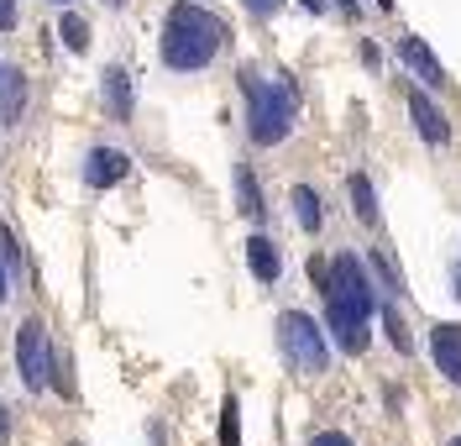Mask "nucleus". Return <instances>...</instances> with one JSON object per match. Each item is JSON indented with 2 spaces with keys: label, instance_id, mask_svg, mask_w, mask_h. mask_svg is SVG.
<instances>
[{
  "label": "nucleus",
  "instance_id": "c85d7f7f",
  "mask_svg": "<svg viewBox=\"0 0 461 446\" xmlns=\"http://www.w3.org/2000/svg\"><path fill=\"white\" fill-rule=\"evenodd\" d=\"M105 5H126V0H105Z\"/></svg>",
  "mask_w": 461,
  "mask_h": 446
},
{
  "label": "nucleus",
  "instance_id": "6e6552de",
  "mask_svg": "<svg viewBox=\"0 0 461 446\" xmlns=\"http://www.w3.org/2000/svg\"><path fill=\"white\" fill-rule=\"evenodd\" d=\"M430 347H435V362H440V373L451 378V384H461V326H435L430 331Z\"/></svg>",
  "mask_w": 461,
  "mask_h": 446
},
{
  "label": "nucleus",
  "instance_id": "f03ea898",
  "mask_svg": "<svg viewBox=\"0 0 461 446\" xmlns=\"http://www.w3.org/2000/svg\"><path fill=\"white\" fill-rule=\"evenodd\" d=\"M226 48V22L210 16L204 5H189L178 0L163 22V63L178 68V74H194V68H210L215 53Z\"/></svg>",
  "mask_w": 461,
  "mask_h": 446
},
{
  "label": "nucleus",
  "instance_id": "1a4fd4ad",
  "mask_svg": "<svg viewBox=\"0 0 461 446\" xmlns=\"http://www.w3.org/2000/svg\"><path fill=\"white\" fill-rule=\"evenodd\" d=\"M399 59L409 63V68H414V74H420V79H425L430 89L446 85V68L435 63V53L425 48V42H420V37H403V42H399Z\"/></svg>",
  "mask_w": 461,
  "mask_h": 446
},
{
  "label": "nucleus",
  "instance_id": "c756f323",
  "mask_svg": "<svg viewBox=\"0 0 461 446\" xmlns=\"http://www.w3.org/2000/svg\"><path fill=\"white\" fill-rule=\"evenodd\" d=\"M58 5H68V0H58Z\"/></svg>",
  "mask_w": 461,
  "mask_h": 446
},
{
  "label": "nucleus",
  "instance_id": "aec40b11",
  "mask_svg": "<svg viewBox=\"0 0 461 446\" xmlns=\"http://www.w3.org/2000/svg\"><path fill=\"white\" fill-rule=\"evenodd\" d=\"M241 5H247V11H252V16H273V11H278V5H284V0H241Z\"/></svg>",
  "mask_w": 461,
  "mask_h": 446
},
{
  "label": "nucleus",
  "instance_id": "7ed1b4c3",
  "mask_svg": "<svg viewBox=\"0 0 461 446\" xmlns=\"http://www.w3.org/2000/svg\"><path fill=\"white\" fill-rule=\"evenodd\" d=\"M241 95H247V132L258 148H278L294 132V111L299 95L288 79H262L258 68H241Z\"/></svg>",
  "mask_w": 461,
  "mask_h": 446
},
{
  "label": "nucleus",
  "instance_id": "b1692460",
  "mask_svg": "<svg viewBox=\"0 0 461 446\" xmlns=\"http://www.w3.org/2000/svg\"><path fill=\"white\" fill-rule=\"evenodd\" d=\"M0 27H16V0H0Z\"/></svg>",
  "mask_w": 461,
  "mask_h": 446
},
{
  "label": "nucleus",
  "instance_id": "20e7f679",
  "mask_svg": "<svg viewBox=\"0 0 461 446\" xmlns=\"http://www.w3.org/2000/svg\"><path fill=\"white\" fill-rule=\"evenodd\" d=\"M278 347H284V357L299 368V373H325V368H330L325 331H320L310 315H299V310L278 315Z\"/></svg>",
  "mask_w": 461,
  "mask_h": 446
},
{
  "label": "nucleus",
  "instance_id": "4be33fe9",
  "mask_svg": "<svg viewBox=\"0 0 461 446\" xmlns=\"http://www.w3.org/2000/svg\"><path fill=\"white\" fill-rule=\"evenodd\" d=\"M310 446H351V441H346L341 431H320V436H315Z\"/></svg>",
  "mask_w": 461,
  "mask_h": 446
},
{
  "label": "nucleus",
  "instance_id": "5701e85b",
  "mask_svg": "<svg viewBox=\"0 0 461 446\" xmlns=\"http://www.w3.org/2000/svg\"><path fill=\"white\" fill-rule=\"evenodd\" d=\"M304 5H310V11H330V5H341V11H357L351 0H304Z\"/></svg>",
  "mask_w": 461,
  "mask_h": 446
},
{
  "label": "nucleus",
  "instance_id": "4468645a",
  "mask_svg": "<svg viewBox=\"0 0 461 446\" xmlns=\"http://www.w3.org/2000/svg\"><path fill=\"white\" fill-rule=\"evenodd\" d=\"M294 215H299V226H304V232H320V200H315V189H310V184H299V189H294Z\"/></svg>",
  "mask_w": 461,
  "mask_h": 446
},
{
  "label": "nucleus",
  "instance_id": "39448f33",
  "mask_svg": "<svg viewBox=\"0 0 461 446\" xmlns=\"http://www.w3.org/2000/svg\"><path fill=\"white\" fill-rule=\"evenodd\" d=\"M16 368H22V384H27L32 394L48 388V378H53V352H48L42 321H22V326H16Z\"/></svg>",
  "mask_w": 461,
  "mask_h": 446
},
{
  "label": "nucleus",
  "instance_id": "9b49d317",
  "mask_svg": "<svg viewBox=\"0 0 461 446\" xmlns=\"http://www.w3.org/2000/svg\"><path fill=\"white\" fill-rule=\"evenodd\" d=\"M105 105L115 111V121L131 116V79L121 68H105Z\"/></svg>",
  "mask_w": 461,
  "mask_h": 446
},
{
  "label": "nucleus",
  "instance_id": "9d476101",
  "mask_svg": "<svg viewBox=\"0 0 461 446\" xmlns=\"http://www.w3.org/2000/svg\"><path fill=\"white\" fill-rule=\"evenodd\" d=\"M247 263H252V273H258L262 284H273L278 273H284V263H278V247L267 237H252L247 241Z\"/></svg>",
  "mask_w": 461,
  "mask_h": 446
},
{
  "label": "nucleus",
  "instance_id": "f3484780",
  "mask_svg": "<svg viewBox=\"0 0 461 446\" xmlns=\"http://www.w3.org/2000/svg\"><path fill=\"white\" fill-rule=\"evenodd\" d=\"M383 331H388V341H393L399 352H414V341H409V331H403V321H399L393 305H383Z\"/></svg>",
  "mask_w": 461,
  "mask_h": 446
},
{
  "label": "nucleus",
  "instance_id": "423d86ee",
  "mask_svg": "<svg viewBox=\"0 0 461 446\" xmlns=\"http://www.w3.org/2000/svg\"><path fill=\"white\" fill-rule=\"evenodd\" d=\"M131 174V158L121 148H95L85 158V184L89 189H111V184H121V178Z\"/></svg>",
  "mask_w": 461,
  "mask_h": 446
},
{
  "label": "nucleus",
  "instance_id": "2eb2a0df",
  "mask_svg": "<svg viewBox=\"0 0 461 446\" xmlns=\"http://www.w3.org/2000/svg\"><path fill=\"white\" fill-rule=\"evenodd\" d=\"M0 95H5V121L22 116V95H27V79L22 74H0Z\"/></svg>",
  "mask_w": 461,
  "mask_h": 446
},
{
  "label": "nucleus",
  "instance_id": "0eeeda50",
  "mask_svg": "<svg viewBox=\"0 0 461 446\" xmlns=\"http://www.w3.org/2000/svg\"><path fill=\"white\" fill-rule=\"evenodd\" d=\"M409 111H414V126H420V137H425V142H435V148H446V142H451V121L425 100V89H414V95H409Z\"/></svg>",
  "mask_w": 461,
  "mask_h": 446
},
{
  "label": "nucleus",
  "instance_id": "412c9836",
  "mask_svg": "<svg viewBox=\"0 0 461 446\" xmlns=\"http://www.w3.org/2000/svg\"><path fill=\"white\" fill-rule=\"evenodd\" d=\"M0 258H5V263H16V237H11L5 226H0Z\"/></svg>",
  "mask_w": 461,
  "mask_h": 446
},
{
  "label": "nucleus",
  "instance_id": "a211bd4d",
  "mask_svg": "<svg viewBox=\"0 0 461 446\" xmlns=\"http://www.w3.org/2000/svg\"><path fill=\"white\" fill-rule=\"evenodd\" d=\"M221 446H241V425H236V399H226V410H221Z\"/></svg>",
  "mask_w": 461,
  "mask_h": 446
},
{
  "label": "nucleus",
  "instance_id": "f257e3e1",
  "mask_svg": "<svg viewBox=\"0 0 461 446\" xmlns=\"http://www.w3.org/2000/svg\"><path fill=\"white\" fill-rule=\"evenodd\" d=\"M320 295L330 299V331H336V341H341V352H367V321H373L377 310V295L373 284H367V273H362V263L357 258H336L330 263V278H325V289Z\"/></svg>",
  "mask_w": 461,
  "mask_h": 446
},
{
  "label": "nucleus",
  "instance_id": "a878e982",
  "mask_svg": "<svg viewBox=\"0 0 461 446\" xmlns=\"http://www.w3.org/2000/svg\"><path fill=\"white\" fill-rule=\"evenodd\" d=\"M11 299V278H5V268H0V305Z\"/></svg>",
  "mask_w": 461,
  "mask_h": 446
},
{
  "label": "nucleus",
  "instance_id": "f8f14e48",
  "mask_svg": "<svg viewBox=\"0 0 461 446\" xmlns=\"http://www.w3.org/2000/svg\"><path fill=\"white\" fill-rule=\"evenodd\" d=\"M351 205H357V221L362 226H377V195L367 174H351Z\"/></svg>",
  "mask_w": 461,
  "mask_h": 446
},
{
  "label": "nucleus",
  "instance_id": "7c9ffc66",
  "mask_svg": "<svg viewBox=\"0 0 461 446\" xmlns=\"http://www.w3.org/2000/svg\"><path fill=\"white\" fill-rule=\"evenodd\" d=\"M451 446H461V441H451Z\"/></svg>",
  "mask_w": 461,
  "mask_h": 446
},
{
  "label": "nucleus",
  "instance_id": "cd10ccee",
  "mask_svg": "<svg viewBox=\"0 0 461 446\" xmlns=\"http://www.w3.org/2000/svg\"><path fill=\"white\" fill-rule=\"evenodd\" d=\"M377 5H383V11H388V5H393V0H377Z\"/></svg>",
  "mask_w": 461,
  "mask_h": 446
},
{
  "label": "nucleus",
  "instance_id": "ddd939ff",
  "mask_svg": "<svg viewBox=\"0 0 461 446\" xmlns=\"http://www.w3.org/2000/svg\"><path fill=\"white\" fill-rule=\"evenodd\" d=\"M236 205H241V215L262 221V189H258V178H252V168H236Z\"/></svg>",
  "mask_w": 461,
  "mask_h": 446
},
{
  "label": "nucleus",
  "instance_id": "dca6fc26",
  "mask_svg": "<svg viewBox=\"0 0 461 446\" xmlns=\"http://www.w3.org/2000/svg\"><path fill=\"white\" fill-rule=\"evenodd\" d=\"M58 37H63V48H74V53L89 48V27L79 22V16H63V22H58Z\"/></svg>",
  "mask_w": 461,
  "mask_h": 446
},
{
  "label": "nucleus",
  "instance_id": "393cba45",
  "mask_svg": "<svg viewBox=\"0 0 461 446\" xmlns=\"http://www.w3.org/2000/svg\"><path fill=\"white\" fill-rule=\"evenodd\" d=\"M11 441V415H5V405H0V446Z\"/></svg>",
  "mask_w": 461,
  "mask_h": 446
},
{
  "label": "nucleus",
  "instance_id": "6ab92c4d",
  "mask_svg": "<svg viewBox=\"0 0 461 446\" xmlns=\"http://www.w3.org/2000/svg\"><path fill=\"white\" fill-rule=\"evenodd\" d=\"M373 268H377V278H383V289H388V295H403L399 273H393V263H388V258H383V247H377V252H373Z\"/></svg>",
  "mask_w": 461,
  "mask_h": 446
},
{
  "label": "nucleus",
  "instance_id": "bb28decb",
  "mask_svg": "<svg viewBox=\"0 0 461 446\" xmlns=\"http://www.w3.org/2000/svg\"><path fill=\"white\" fill-rule=\"evenodd\" d=\"M451 295H456V299H461V263H456V268H451Z\"/></svg>",
  "mask_w": 461,
  "mask_h": 446
}]
</instances>
